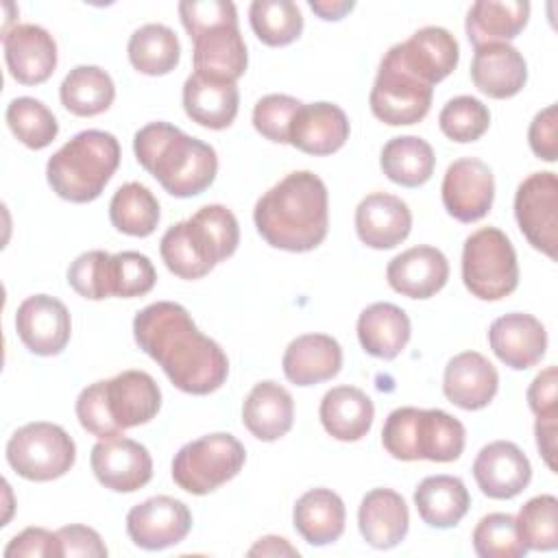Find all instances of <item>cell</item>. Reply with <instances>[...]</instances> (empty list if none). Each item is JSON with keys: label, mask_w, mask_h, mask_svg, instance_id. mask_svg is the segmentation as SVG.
Masks as SVG:
<instances>
[{"label": "cell", "mask_w": 558, "mask_h": 558, "mask_svg": "<svg viewBox=\"0 0 558 558\" xmlns=\"http://www.w3.org/2000/svg\"><path fill=\"white\" fill-rule=\"evenodd\" d=\"M471 541L480 558H521L527 554L525 545L519 541L514 517L508 512H490L482 517Z\"/></svg>", "instance_id": "ee69618b"}, {"label": "cell", "mask_w": 558, "mask_h": 558, "mask_svg": "<svg viewBox=\"0 0 558 558\" xmlns=\"http://www.w3.org/2000/svg\"><path fill=\"white\" fill-rule=\"evenodd\" d=\"M412 325L408 314L395 303H373L357 318V340L362 349L379 360H395L410 342Z\"/></svg>", "instance_id": "1f68e13d"}, {"label": "cell", "mask_w": 558, "mask_h": 558, "mask_svg": "<svg viewBox=\"0 0 558 558\" xmlns=\"http://www.w3.org/2000/svg\"><path fill=\"white\" fill-rule=\"evenodd\" d=\"M244 427L264 442L279 440L292 429L294 399L277 381H259L251 388L242 405Z\"/></svg>", "instance_id": "83f0119b"}, {"label": "cell", "mask_w": 558, "mask_h": 558, "mask_svg": "<svg viewBox=\"0 0 558 558\" xmlns=\"http://www.w3.org/2000/svg\"><path fill=\"white\" fill-rule=\"evenodd\" d=\"M7 124L11 133L28 148L41 150L54 142L59 122L54 113L37 98L20 96L7 105Z\"/></svg>", "instance_id": "60d3db41"}, {"label": "cell", "mask_w": 558, "mask_h": 558, "mask_svg": "<svg viewBox=\"0 0 558 558\" xmlns=\"http://www.w3.org/2000/svg\"><path fill=\"white\" fill-rule=\"evenodd\" d=\"M434 87L410 72L392 48L384 54L368 105L377 120L390 126H408L421 122L432 107Z\"/></svg>", "instance_id": "9c48e42d"}, {"label": "cell", "mask_w": 558, "mask_h": 558, "mask_svg": "<svg viewBox=\"0 0 558 558\" xmlns=\"http://www.w3.org/2000/svg\"><path fill=\"white\" fill-rule=\"evenodd\" d=\"M514 218L525 240L549 259L558 251V177L556 172H532L514 194Z\"/></svg>", "instance_id": "30bf717a"}, {"label": "cell", "mask_w": 558, "mask_h": 558, "mask_svg": "<svg viewBox=\"0 0 558 558\" xmlns=\"http://www.w3.org/2000/svg\"><path fill=\"white\" fill-rule=\"evenodd\" d=\"M318 416L331 438L355 442L371 432L375 405L364 390L355 386H336L323 395Z\"/></svg>", "instance_id": "f546056e"}, {"label": "cell", "mask_w": 558, "mask_h": 558, "mask_svg": "<svg viewBox=\"0 0 558 558\" xmlns=\"http://www.w3.org/2000/svg\"><path fill=\"white\" fill-rule=\"evenodd\" d=\"M488 344L506 366L525 371L545 357L547 331L536 316L510 312L490 323Z\"/></svg>", "instance_id": "ac0fdd59"}, {"label": "cell", "mask_w": 558, "mask_h": 558, "mask_svg": "<svg viewBox=\"0 0 558 558\" xmlns=\"http://www.w3.org/2000/svg\"><path fill=\"white\" fill-rule=\"evenodd\" d=\"M301 105V100L288 94H268L259 98L253 107L255 131L275 144H290V124Z\"/></svg>", "instance_id": "bcb514c9"}, {"label": "cell", "mask_w": 558, "mask_h": 558, "mask_svg": "<svg viewBox=\"0 0 558 558\" xmlns=\"http://www.w3.org/2000/svg\"><path fill=\"white\" fill-rule=\"evenodd\" d=\"M292 521L305 543L314 547L336 543L344 532V501L331 488H312L296 499Z\"/></svg>", "instance_id": "4dcf8cb0"}, {"label": "cell", "mask_w": 558, "mask_h": 558, "mask_svg": "<svg viewBox=\"0 0 558 558\" xmlns=\"http://www.w3.org/2000/svg\"><path fill=\"white\" fill-rule=\"evenodd\" d=\"M4 558H61L59 536L46 527H26L9 541Z\"/></svg>", "instance_id": "816d5d0a"}, {"label": "cell", "mask_w": 558, "mask_h": 558, "mask_svg": "<svg viewBox=\"0 0 558 558\" xmlns=\"http://www.w3.org/2000/svg\"><path fill=\"white\" fill-rule=\"evenodd\" d=\"M109 259L111 253L100 248L81 253L68 268L70 288L89 301L109 299Z\"/></svg>", "instance_id": "7dc6e473"}, {"label": "cell", "mask_w": 558, "mask_h": 558, "mask_svg": "<svg viewBox=\"0 0 558 558\" xmlns=\"http://www.w3.org/2000/svg\"><path fill=\"white\" fill-rule=\"evenodd\" d=\"M473 477L490 499H512L527 488L532 464L510 440H495L480 449L473 460Z\"/></svg>", "instance_id": "2e32d148"}, {"label": "cell", "mask_w": 558, "mask_h": 558, "mask_svg": "<svg viewBox=\"0 0 558 558\" xmlns=\"http://www.w3.org/2000/svg\"><path fill=\"white\" fill-rule=\"evenodd\" d=\"M126 54L131 65L146 76H163L179 65L181 44L166 24H144L129 37Z\"/></svg>", "instance_id": "74e56055"}, {"label": "cell", "mask_w": 558, "mask_h": 558, "mask_svg": "<svg viewBox=\"0 0 558 558\" xmlns=\"http://www.w3.org/2000/svg\"><path fill=\"white\" fill-rule=\"evenodd\" d=\"M89 464L96 480L113 493H135L153 477V458L148 449L124 434L98 438L92 447Z\"/></svg>", "instance_id": "7c38bea8"}, {"label": "cell", "mask_w": 558, "mask_h": 558, "mask_svg": "<svg viewBox=\"0 0 558 558\" xmlns=\"http://www.w3.org/2000/svg\"><path fill=\"white\" fill-rule=\"evenodd\" d=\"M15 331L31 353L50 357L59 355L70 342L72 318L59 299L33 294L17 305Z\"/></svg>", "instance_id": "5bb4252c"}, {"label": "cell", "mask_w": 558, "mask_h": 558, "mask_svg": "<svg viewBox=\"0 0 558 558\" xmlns=\"http://www.w3.org/2000/svg\"><path fill=\"white\" fill-rule=\"evenodd\" d=\"M74 460L76 445L57 423H26L17 427L7 442L9 466L31 482L57 480L74 466Z\"/></svg>", "instance_id": "ba28073f"}, {"label": "cell", "mask_w": 558, "mask_h": 558, "mask_svg": "<svg viewBox=\"0 0 558 558\" xmlns=\"http://www.w3.org/2000/svg\"><path fill=\"white\" fill-rule=\"evenodd\" d=\"M159 253L166 264V268L177 275L179 279H201L205 277L211 268L198 257L196 248L192 246L183 220L168 227V231L161 235L159 242Z\"/></svg>", "instance_id": "c3c4849f"}, {"label": "cell", "mask_w": 558, "mask_h": 558, "mask_svg": "<svg viewBox=\"0 0 558 558\" xmlns=\"http://www.w3.org/2000/svg\"><path fill=\"white\" fill-rule=\"evenodd\" d=\"M120 166V142L113 133L87 129L68 140L46 163L52 192L70 203L96 201Z\"/></svg>", "instance_id": "277c9868"}, {"label": "cell", "mask_w": 558, "mask_h": 558, "mask_svg": "<svg viewBox=\"0 0 558 558\" xmlns=\"http://www.w3.org/2000/svg\"><path fill=\"white\" fill-rule=\"evenodd\" d=\"M194 72L214 81L235 83L248 65L246 44L238 26H218L192 39Z\"/></svg>", "instance_id": "4316f807"}, {"label": "cell", "mask_w": 558, "mask_h": 558, "mask_svg": "<svg viewBox=\"0 0 558 558\" xmlns=\"http://www.w3.org/2000/svg\"><path fill=\"white\" fill-rule=\"evenodd\" d=\"M362 538L375 549L397 547L410 527L405 499L392 488H373L364 495L357 510Z\"/></svg>", "instance_id": "484cf974"}, {"label": "cell", "mask_w": 558, "mask_h": 558, "mask_svg": "<svg viewBox=\"0 0 558 558\" xmlns=\"http://www.w3.org/2000/svg\"><path fill=\"white\" fill-rule=\"evenodd\" d=\"M527 405L536 416L558 412V371H556V366H547L532 379V384L527 388Z\"/></svg>", "instance_id": "11a10c76"}, {"label": "cell", "mask_w": 558, "mask_h": 558, "mask_svg": "<svg viewBox=\"0 0 558 558\" xmlns=\"http://www.w3.org/2000/svg\"><path fill=\"white\" fill-rule=\"evenodd\" d=\"M527 142L532 153L543 159L554 163L558 159V107L547 105L541 109L527 129Z\"/></svg>", "instance_id": "f5cc1de1"}, {"label": "cell", "mask_w": 558, "mask_h": 558, "mask_svg": "<svg viewBox=\"0 0 558 558\" xmlns=\"http://www.w3.org/2000/svg\"><path fill=\"white\" fill-rule=\"evenodd\" d=\"M59 98L70 113L92 118L111 107L116 85L107 70L98 65H76L61 81Z\"/></svg>", "instance_id": "8d00e7d4"}, {"label": "cell", "mask_w": 558, "mask_h": 558, "mask_svg": "<svg viewBox=\"0 0 558 558\" xmlns=\"http://www.w3.org/2000/svg\"><path fill=\"white\" fill-rule=\"evenodd\" d=\"M183 222L192 246L211 270L231 257L240 244L238 218L225 205H205Z\"/></svg>", "instance_id": "836d02e7"}, {"label": "cell", "mask_w": 558, "mask_h": 558, "mask_svg": "<svg viewBox=\"0 0 558 558\" xmlns=\"http://www.w3.org/2000/svg\"><path fill=\"white\" fill-rule=\"evenodd\" d=\"M153 262L137 251H122L109 259V294L120 299L144 296L155 288Z\"/></svg>", "instance_id": "f6af8a7d"}, {"label": "cell", "mask_w": 558, "mask_h": 558, "mask_svg": "<svg viewBox=\"0 0 558 558\" xmlns=\"http://www.w3.org/2000/svg\"><path fill=\"white\" fill-rule=\"evenodd\" d=\"M440 196L451 218L460 222H477L493 207V170L477 157H460L453 163H449L442 177Z\"/></svg>", "instance_id": "8fae6325"}, {"label": "cell", "mask_w": 558, "mask_h": 558, "mask_svg": "<svg viewBox=\"0 0 558 558\" xmlns=\"http://www.w3.org/2000/svg\"><path fill=\"white\" fill-rule=\"evenodd\" d=\"M133 338L166 377L187 395H209L229 375L220 344L198 331L190 312L172 301H157L133 318Z\"/></svg>", "instance_id": "6da1fadb"}, {"label": "cell", "mask_w": 558, "mask_h": 558, "mask_svg": "<svg viewBox=\"0 0 558 558\" xmlns=\"http://www.w3.org/2000/svg\"><path fill=\"white\" fill-rule=\"evenodd\" d=\"M351 126L347 113L333 102L301 105L290 124V144L301 153L325 157L344 146Z\"/></svg>", "instance_id": "7402d4cb"}, {"label": "cell", "mask_w": 558, "mask_h": 558, "mask_svg": "<svg viewBox=\"0 0 558 558\" xmlns=\"http://www.w3.org/2000/svg\"><path fill=\"white\" fill-rule=\"evenodd\" d=\"M192 530L190 508L174 497L157 495L137 506L126 514V534L133 545L157 551L179 545Z\"/></svg>", "instance_id": "4fadbf2b"}, {"label": "cell", "mask_w": 558, "mask_h": 558, "mask_svg": "<svg viewBox=\"0 0 558 558\" xmlns=\"http://www.w3.org/2000/svg\"><path fill=\"white\" fill-rule=\"evenodd\" d=\"M392 50L410 72L432 87L447 78L460 61L458 41L442 26H423L405 41L395 44Z\"/></svg>", "instance_id": "ffe728a7"}, {"label": "cell", "mask_w": 558, "mask_h": 558, "mask_svg": "<svg viewBox=\"0 0 558 558\" xmlns=\"http://www.w3.org/2000/svg\"><path fill=\"white\" fill-rule=\"evenodd\" d=\"M556 429H558V412L536 416L534 434H536V447L545 460V464L556 473Z\"/></svg>", "instance_id": "9f6ffc18"}, {"label": "cell", "mask_w": 558, "mask_h": 558, "mask_svg": "<svg viewBox=\"0 0 558 558\" xmlns=\"http://www.w3.org/2000/svg\"><path fill=\"white\" fill-rule=\"evenodd\" d=\"M499 388L497 368L477 351H462L453 355L442 375L445 397L462 410L486 408Z\"/></svg>", "instance_id": "603a6c76"}, {"label": "cell", "mask_w": 558, "mask_h": 558, "mask_svg": "<svg viewBox=\"0 0 558 558\" xmlns=\"http://www.w3.org/2000/svg\"><path fill=\"white\" fill-rule=\"evenodd\" d=\"M253 222L272 248L307 253L327 238V185L310 170L290 172L257 198Z\"/></svg>", "instance_id": "7a4b0ae2"}, {"label": "cell", "mask_w": 558, "mask_h": 558, "mask_svg": "<svg viewBox=\"0 0 558 558\" xmlns=\"http://www.w3.org/2000/svg\"><path fill=\"white\" fill-rule=\"evenodd\" d=\"M248 556H299V549L281 536H264L248 549Z\"/></svg>", "instance_id": "6f0895ef"}, {"label": "cell", "mask_w": 558, "mask_h": 558, "mask_svg": "<svg viewBox=\"0 0 558 558\" xmlns=\"http://www.w3.org/2000/svg\"><path fill=\"white\" fill-rule=\"evenodd\" d=\"M248 22L257 39L272 48L288 46L303 33V15L292 0H253Z\"/></svg>", "instance_id": "ab89813d"}, {"label": "cell", "mask_w": 558, "mask_h": 558, "mask_svg": "<svg viewBox=\"0 0 558 558\" xmlns=\"http://www.w3.org/2000/svg\"><path fill=\"white\" fill-rule=\"evenodd\" d=\"M514 525L527 551H554L558 547V499L554 495L532 497L519 508Z\"/></svg>", "instance_id": "b9f144b4"}, {"label": "cell", "mask_w": 558, "mask_h": 558, "mask_svg": "<svg viewBox=\"0 0 558 558\" xmlns=\"http://www.w3.org/2000/svg\"><path fill=\"white\" fill-rule=\"evenodd\" d=\"M462 281L482 301H499L517 290V253L501 229L482 227L464 240Z\"/></svg>", "instance_id": "8992f818"}, {"label": "cell", "mask_w": 558, "mask_h": 558, "mask_svg": "<svg viewBox=\"0 0 558 558\" xmlns=\"http://www.w3.org/2000/svg\"><path fill=\"white\" fill-rule=\"evenodd\" d=\"M76 418L83 429L94 434L96 438H111L120 436L122 432L113 425L107 403H105V388L102 379L89 384L87 388L81 390L76 399Z\"/></svg>", "instance_id": "f907efd6"}, {"label": "cell", "mask_w": 558, "mask_h": 558, "mask_svg": "<svg viewBox=\"0 0 558 558\" xmlns=\"http://www.w3.org/2000/svg\"><path fill=\"white\" fill-rule=\"evenodd\" d=\"M379 166L392 183L403 187H418L432 179L436 155L423 137L399 135L384 144Z\"/></svg>", "instance_id": "d590c367"}, {"label": "cell", "mask_w": 558, "mask_h": 558, "mask_svg": "<svg viewBox=\"0 0 558 558\" xmlns=\"http://www.w3.org/2000/svg\"><path fill=\"white\" fill-rule=\"evenodd\" d=\"M353 7H355V2H351V0H310V9L320 20H327V22L342 20Z\"/></svg>", "instance_id": "680465c9"}, {"label": "cell", "mask_w": 558, "mask_h": 558, "mask_svg": "<svg viewBox=\"0 0 558 558\" xmlns=\"http://www.w3.org/2000/svg\"><path fill=\"white\" fill-rule=\"evenodd\" d=\"M412 229V211L405 201L388 192H373L355 207V231L362 244L384 251L401 244Z\"/></svg>", "instance_id": "44dd1931"}, {"label": "cell", "mask_w": 558, "mask_h": 558, "mask_svg": "<svg viewBox=\"0 0 558 558\" xmlns=\"http://www.w3.org/2000/svg\"><path fill=\"white\" fill-rule=\"evenodd\" d=\"M449 262L436 246H412L395 255L386 266L388 286L408 299H429L445 288Z\"/></svg>", "instance_id": "d6986e66"}, {"label": "cell", "mask_w": 558, "mask_h": 558, "mask_svg": "<svg viewBox=\"0 0 558 558\" xmlns=\"http://www.w3.org/2000/svg\"><path fill=\"white\" fill-rule=\"evenodd\" d=\"M179 17L190 39L218 26H238V11L229 0H183Z\"/></svg>", "instance_id": "681fc988"}, {"label": "cell", "mask_w": 558, "mask_h": 558, "mask_svg": "<svg viewBox=\"0 0 558 558\" xmlns=\"http://www.w3.org/2000/svg\"><path fill=\"white\" fill-rule=\"evenodd\" d=\"M102 388L109 416L120 432L153 421L161 408V390L146 371H122L102 379Z\"/></svg>", "instance_id": "e0dca14e"}, {"label": "cell", "mask_w": 558, "mask_h": 558, "mask_svg": "<svg viewBox=\"0 0 558 558\" xmlns=\"http://www.w3.org/2000/svg\"><path fill=\"white\" fill-rule=\"evenodd\" d=\"M9 74L22 85L46 83L57 68V41L37 24H15L2 35Z\"/></svg>", "instance_id": "9a60e30c"}, {"label": "cell", "mask_w": 558, "mask_h": 558, "mask_svg": "<svg viewBox=\"0 0 558 558\" xmlns=\"http://www.w3.org/2000/svg\"><path fill=\"white\" fill-rule=\"evenodd\" d=\"M137 163L177 198L203 194L216 179L218 155L207 142L168 122H148L133 137Z\"/></svg>", "instance_id": "3957f363"}, {"label": "cell", "mask_w": 558, "mask_h": 558, "mask_svg": "<svg viewBox=\"0 0 558 558\" xmlns=\"http://www.w3.org/2000/svg\"><path fill=\"white\" fill-rule=\"evenodd\" d=\"M414 506L423 523L447 530L458 525L471 506L464 482L456 475H429L414 490Z\"/></svg>", "instance_id": "e575fe53"}, {"label": "cell", "mask_w": 558, "mask_h": 558, "mask_svg": "<svg viewBox=\"0 0 558 558\" xmlns=\"http://www.w3.org/2000/svg\"><path fill=\"white\" fill-rule=\"evenodd\" d=\"M59 545H61V558L70 556H87V558H105L107 556V545L102 543L100 534L94 527L72 523L65 527L57 530Z\"/></svg>", "instance_id": "db71d44e"}, {"label": "cell", "mask_w": 558, "mask_h": 558, "mask_svg": "<svg viewBox=\"0 0 558 558\" xmlns=\"http://www.w3.org/2000/svg\"><path fill=\"white\" fill-rule=\"evenodd\" d=\"M240 92L235 83L214 81L192 72L183 83V109L187 118L205 129H227L238 116Z\"/></svg>", "instance_id": "f1b7e54d"}, {"label": "cell", "mask_w": 558, "mask_h": 558, "mask_svg": "<svg viewBox=\"0 0 558 558\" xmlns=\"http://www.w3.org/2000/svg\"><path fill=\"white\" fill-rule=\"evenodd\" d=\"M438 126L451 142L469 144L488 131L490 111L473 96H456L440 109Z\"/></svg>", "instance_id": "7bdbcfd3"}, {"label": "cell", "mask_w": 558, "mask_h": 558, "mask_svg": "<svg viewBox=\"0 0 558 558\" xmlns=\"http://www.w3.org/2000/svg\"><path fill=\"white\" fill-rule=\"evenodd\" d=\"M464 440V425L438 408H397L381 427L384 449L403 462H453L462 456Z\"/></svg>", "instance_id": "5b68a950"}, {"label": "cell", "mask_w": 558, "mask_h": 558, "mask_svg": "<svg viewBox=\"0 0 558 558\" xmlns=\"http://www.w3.org/2000/svg\"><path fill=\"white\" fill-rule=\"evenodd\" d=\"M246 462L244 445L225 432L185 442L172 460L174 484L192 495H207L233 480Z\"/></svg>", "instance_id": "52a82bcc"}, {"label": "cell", "mask_w": 558, "mask_h": 558, "mask_svg": "<svg viewBox=\"0 0 558 558\" xmlns=\"http://www.w3.org/2000/svg\"><path fill=\"white\" fill-rule=\"evenodd\" d=\"M159 216V201L137 181L120 185L111 196L109 220L120 233L146 238L157 229Z\"/></svg>", "instance_id": "f35d334b"}, {"label": "cell", "mask_w": 558, "mask_h": 558, "mask_svg": "<svg viewBox=\"0 0 558 558\" xmlns=\"http://www.w3.org/2000/svg\"><path fill=\"white\" fill-rule=\"evenodd\" d=\"M283 375L294 386H314L336 377L342 368V349L327 333H303L283 351Z\"/></svg>", "instance_id": "d4e9b609"}, {"label": "cell", "mask_w": 558, "mask_h": 558, "mask_svg": "<svg viewBox=\"0 0 558 558\" xmlns=\"http://www.w3.org/2000/svg\"><path fill=\"white\" fill-rule=\"evenodd\" d=\"M530 20V2L525 0H477L466 13V37L480 48L486 44H508Z\"/></svg>", "instance_id": "d6a6232c"}, {"label": "cell", "mask_w": 558, "mask_h": 558, "mask_svg": "<svg viewBox=\"0 0 558 558\" xmlns=\"http://www.w3.org/2000/svg\"><path fill=\"white\" fill-rule=\"evenodd\" d=\"M471 81L490 98H512L527 83V63L510 44H486L473 52Z\"/></svg>", "instance_id": "cb8c5ba5"}]
</instances>
